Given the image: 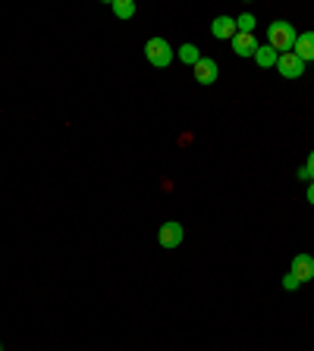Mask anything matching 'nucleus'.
<instances>
[{"instance_id": "f257e3e1", "label": "nucleus", "mask_w": 314, "mask_h": 351, "mask_svg": "<svg viewBox=\"0 0 314 351\" xmlns=\"http://www.w3.org/2000/svg\"><path fill=\"white\" fill-rule=\"evenodd\" d=\"M295 38H299V32L289 25V22L277 19L267 25V47H273L277 53H289L295 47Z\"/></svg>"}, {"instance_id": "f03ea898", "label": "nucleus", "mask_w": 314, "mask_h": 351, "mask_svg": "<svg viewBox=\"0 0 314 351\" xmlns=\"http://www.w3.org/2000/svg\"><path fill=\"white\" fill-rule=\"evenodd\" d=\"M145 57H148V63L151 66H157V69H164V66H170L173 63V47H170L164 38H148V44H145Z\"/></svg>"}, {"instance_id": "7ed1b4c3", "label": "nucleus", "mask_w": 314, "mask_h": 351, "mask_svg": "<svg viewBox=\"0 0 314 351\" xmlns=\"http://www.w3.org/2000/svg\"><path fill=\"white\" fill-rule=\"evenodd\" d=\"M277 69H280V75H283V79H299V75H305V60H302L295 51L280 53V57H277Z\"/></svg>"}, {"instance_id": "20e7f679", "label": "nucleus", "mask_w": 314, "mask_h": 351, "mask_svg": "<svg viewBox=\"0 0 314 351\" xmlns=\"http://www.w3.org/2000/svg\"><path fill=\"white\" fill-rule=\"evenodd\" d=\"M183 226L176 223V219H170V223H164L161 232H157V241H161L164 248H179L183 245Z\"/></svg>"}, {"instance_id": "39448f33", "label": "nucleus", "mask_w": 314, "mask_h": 351, "mask_svg": "<svg viewBox=\"0 0 314 351\" xmlns=\"http://www.w3.org/2000/svg\"><path fill=\"white\" fill-rule=\"evenodd\" d=\"M289 273H293L299 282H311L314 279V257L311 254H295L293 257V270Z\"/></svg>"}, {"instance_id": "423d86ee", "label": "nucleus", "mask_w": 314, "mask_h": 351, "mask_svg": "<svg viewBox=\"0 0 314 351\" xmlns=\"http://www.w3.org/2000/svg\"><path fill=\"white\" fill-rule=\"evenodd\" d=\"M195 82L198 85H214V82H217V63L208 60V57L198 60L195 63Z\"/></svg>"}, {"instance_id": "0eeeda50", "label": "nucleus", "mask_w": 314, "mask_h": 351, "mask_svg": "<svg viewBox=\"0 0 314 351\" xmlns=\"http://www.w3.org/2000/svg\"><path fill=\"white\" fill-rule=\"evenodd\" d=\"M211 35L220 38V41H233L236 38V19H229V16H217V19L211 22Z\"/></svg>"}, {"instance_id": "6e6552de", "label": "nucleus", "mask_w": 314, "mask_h": 351, "mask_svg": "<svg viewBox=\"0 0 314 351\" xmlns=\"http://www.w3.org/2000/svg\"><path fill=\"white\" fill-rule=\"evenodd\" d=\"M258 38L255 35H242V32H236V38H233V51L239 53V57H255L258 53Z\"/></svg>"}, {"instance_id": "1a4fd4ad", "label": "nucleus", "mask_w": 314, "mask_h": 351, "mask_svg": "<svg viewBox=\"0 0 314 351\" xmlns=\"http://www.w3.org/2000/svg\"><path fill=\"white\" fill-rule=\"evenodd\" d=\"M295 53H299L305 63H311L314 60V32H302L299 38H295V47H293Z\"/></svg>"}, {"instance_id": "9d476101", "label": "nucleus", "mask_w": 314, "mask_h": 351, "mask_svg": "<svg viewBox=\"0 0 314 351\" xmlns=\"http://www.w3.org/2000/svg\"><path fill=\"white\" fill-rule=\"evenodd\" d=\"M277 57H280V53L273 51V47H267V44H261V47H258V53H255V60H258V66H261V69L277 66Z\"/></svg>"}, {"instance_id": "9b49d317", "label": "nucleus", "mask_w": 314, "mask_h": 351, "mask_svg": "<svg viewBox=\"0 0 314 351\" xmlns=\"http://www.w3.org/2000/svg\"><path fill=\"white\" fill-rule=\"evenodd\" d=\"M110 10H113L120 19H132V16H135V3H132V0H110Z\"/></svg>"}, {"instance_id": "f8f14e48", "label": "nucleus", "mask_w": 314, "mask_h": 351, "mask_svg": "<svg viewBox=\"0 0 314 351\" xmlns=\"http://www.w3.org/2000/svg\"><path fill=\"white\" fill-rule=\"evenodd\" d=\"M176 53H179V60H183V63H192V66H195L198 60H201V53H198L195 44H183V47H179Z\"/></svg>"}, {"instance_id": "ddd939ff", "label": "nucleus", "mask_w": 314, "mask_h": 351, "mask_svg": "<svg viewBox=\"0 0 314 351\" xmlns=\"http://www.w3.org/2000/svg\"><path fill=\"white\" fill-rule=\"evenodd\" d=\"M236 32H242V35H255V16L242 13L239 19H236Z\"/></svg>"}, {"instance_id": "4468645a", "label": "nucleus", "mask_w": 314, "mask_h": 351, "mask_svg": "<svg viewBox=\"0 0 314 351\" xmlns=\"http://www.w3.org/2000/svg\"><path fill=\"white\" fill-rule=\"evenodd\" d=\"M299 285H302V282H299V279L293 276V273H289V276H283V289H286V292H295Z\"/></svg>"}, {"instance_id": "2eb2a0df", "label": "nucleus", "mask_w": 314, "mask_h": 351, "mask_svg": "<svg viewBox=\"0 0 314 351\" xmlns=\"http://www.w3.org/2000/svg\"><path fill=\"white\" fill-rule=\"evenodd\" d=\"M308 173H311V182H314V151L308 154Z\"/></svg>"}, {"instance_id": "dca6fc26", "label": "nucleus", "mask_w": 314, "mask_h": 351, "mask_svg": "<svg viewBox=\"0 0 314 351\" xmlns=\"http://www.w3.org/2000/svg\"><path fill=\"white\" fill-rule=\"evenodd\" d=\"M308 201L314 204V182H311V189H308Z\"/></svg>"}, {"instance_id": "f3484780", "label": "nucleus", "mask_w": 314, "mask_h": 351, "mask_svg": "<svg viewBox=\"0 0 314 351\" xmlns=\"http://www.w3.org/2000/svg\"><path fill=\"white\" fill-rule=\"evenodd\" d=\"M0 351H3V345H0Z\"/></svg>"}]
</instances>
